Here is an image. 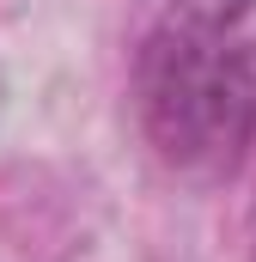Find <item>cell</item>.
<instances>
[{
  "instance_id": "6da1fadb",
  "label": "cell",
  "mask_w": 256,
  "mask_h": 262,
  "mask_svg": "<svg viewBox=\"0 0 256 262\" xmlns=\"http://www.w3.org/2000/svg\"><path fill=\"white\" fill-rule=\"evenodd\" d=\"M134 116L165 171L238 177L256 146V0H171L134 49Z\"/></svg>"
}]
</instances>
